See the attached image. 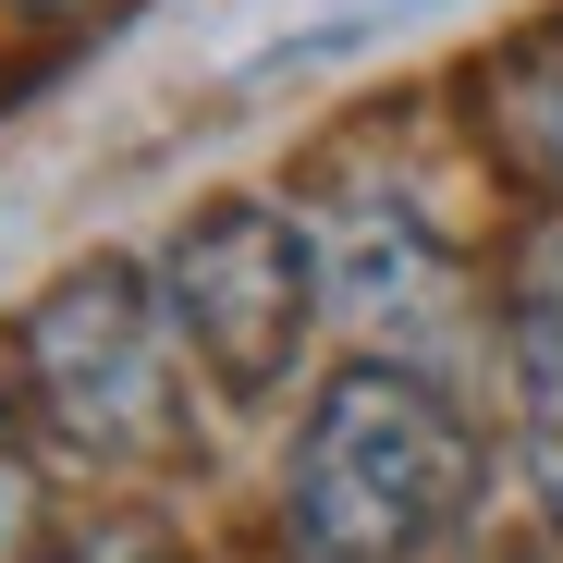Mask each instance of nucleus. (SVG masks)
Returning <instances> with one entry per match:
<instances>
[{"instance_id":"obj_6","label":"nucleus","mask_w":563,"mask_h":563,"mask_svg":"<svg viewBox=\"0 0 563 563\" xmlns=\"http://www.w3.org/2000/svg\"><path fill=\"white\" fill-rule=\"evenodd\" d=\"M503 111H515L527 159H551V172H563V37H539V49L503 74Z\"/></svg>"},{"instance_id":"obj_1","label":"nucleus","mask_w":563,"mask_h":563,"mask_svg":"<svg viewBox=\"0 0 563 563\" xmlns=\"http://www.w3.org/2000/svg\"><path fill=\"white\" fill-rule=\"evenodd\" d=\"M465 478H478V441L417 367H343L319 380L295 441V539L319 563H405L453 527Z\"/></svg>"},{"instance_id":"obj_3","label":"nucleus","mask_w":563,"mask_h":563,"mask_svg":"<svg viewBox=\"0 0 563 563\" xmlns=\"http://www.w3.org/2000/svg\"><path fill=\"white\" fill-rule=\"evenodd\" d=\"M25 367H37V405L62 417L74 453L135 465L172 441V319L147 307L135 269H62L37 319H25Z\"/></svg>"},{"instance_id":"obj_8","label":"nucleus","mask_w":563,"mask_h":563,"mask_svg":"<svg viewBox=\"0 0 563 563\" xmlns=\"http://www.w3.org/2000/svg\"><path fill=\"white\" fill-rule=\"evenodd\" d=\"M25 13H99V0H25Z\"/></svg>"},{"instance_id":"obj_5","label":"nucleus","mask_w":563,"mask_h":563,"mask_svg":"<svg viewBox=\"0 0 563 563\" xmlns=\"http://www.w3.org/2000/svg\"><path fill=\"white\" fill-rule=\"evenodd\" d=\"M515 417H527V478L563 515V295L551 282L515 307Z\"/></svg>"},{"instance_id":"obj_2","label":"nucleus","mask_w":563,"mask_h":563,"mask_svg":"<svg viewBox=\"0 0 563 563\" xmlns=\"http://www.w3.org/2000/svg\"><path fill=\"white\" fill-rule=\"evenodd\" d=\"M307 295H319L307 233L282 209H257V197H209L159 245V319H172V343L197 355L221 393H269L282 367H295Z\"/></svg>"},{"instance_id":"obj_4","label":"nucleus","mask_w":563,"mask_h":563,"mask_svg":"<svg viewBox=\"0 0 563 563\" xmlns=\"http://www.w3.org/2000/svg\"><path fill=\"white\" fill-rule=\"evenodd\" d=\"M319 257H331V307H343V319L405 331V343H441V319H453V257L417 233V209H343Z\"/></svg>"},{"instance_id":"obj_7","label":"nucleus","mask_w":563,"mask_h":563,"mask_svg":"<svg viewBox=\"0 0 563 563\" xmlns=\"http://www.w3.org/2000/svg\"><path fill=\"white\" fill-rule=\"evenodd\" d=\"M25 539H37V465H25L13 417H0V563H25Z\"/></svg>"}]
</instances>
